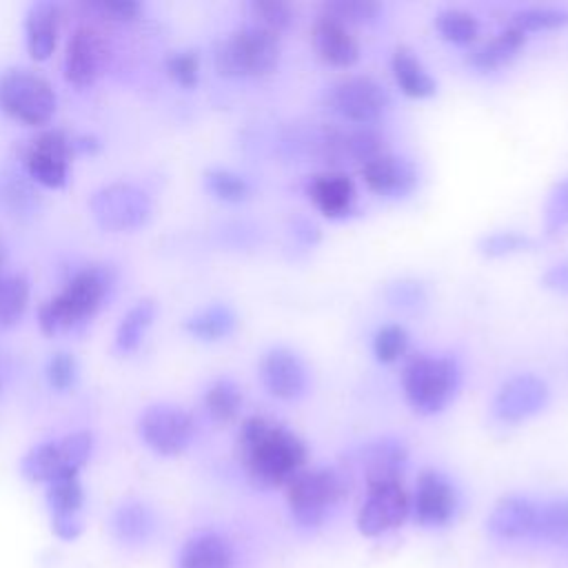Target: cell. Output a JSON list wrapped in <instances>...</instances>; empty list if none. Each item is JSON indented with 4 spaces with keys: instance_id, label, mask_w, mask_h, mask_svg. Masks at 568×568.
Masks as SVG:
<instances>
[{
    "instance_id": "8fae6325",
    "label": "cell",
    "mask_w": 568,
    "mask_h": 568,
    "mask_svg": "<svg viewBox=\"0 0 568 568\" xmlns=\"http://www.w3.org/2000/svg\"><path fill=\"white\" fill-rule=\"evenodd\" d=\"M49 530L58 541L73 544L87 528V488L80 473H67L44 486Z\"/></svg>"
},
{
    "instance_id": "5bb4252c",
    "label": "cell",
    "mask_w": 568,
    "mask_h": 568,
    "mask_svg": "<svg viewBox=\"0 0 568 568\" xmlns=\"http://www.w3.org/2000/svg\"><path fill=\"white\" fill-rule=\"evenodd\" d=\"M73 140L60 129H47L31 140L24 153L29 178L47 189H62L69 180Z\"/></svg>"
},
{
    "instance_id": "4316f807",
    "label": "cell",
    "mask_w": 568,
    "mask_h": 568,
    "mask_svg": "<svg viewBox=\"0 0 568 568\" xmlns=\"http://www.w3.org/2000/svg\"><path fill=\"white\" fill-rule=\"evenodd\" d=\"M390 71L395 78V84L399 91L408 98L422 100L430 98L437 91V82L424 67V62L408 49V47H397L390 55Z\"/></svg>"
},
{
    "instance_id": "603a6c76",
    "label": "cell",
    "mask_w": 568,
    "mask_h": 568,
    "mask_svg": "<svg viewBox=\"0 0 568 568\" xmlns=\"http://www.w3.org/2000/svg\"><path fill=\"white\" fill-rule=\"evenodd\" d=\"M313 49L331 67H353L359 60V42L351 27L320 16L313 27Z\"/></svg>"
},
{
    "instance_id": "ee69618b",
    "label": "cell",
    "mask_w": 568,
    "mask_h": 568,
    "mask_svg": "<svg viewBox=\"0 0 568 568\" xmlns=\"http://www.w3.org/2000/svg\"><path fill=\"white\" fill-rule=\"evenodd\" d=\"M91 9L100 16H109L111 20H135L142 11V4L133 0H102L93 2Z\"/></svg>"
},
{
    "instance_id": "7402d4cb",
    "label": "cell",
    "mask_w": 568,
    "mask_h": 568,
    "mask_svg": "<svg viewBox=\"0 0 568 568\" xmlns=\"http://www.w3.org/2000/svg\"><path fill=\"white\" fill-rule=\"evenodd\" d=\"M306 195L322 215L333 220L346 217L357 200L353 180L337 169H328L313 175L306 184Z\"/></svg>"
},
{
    "instance_id": "5b68a950",
    "label": "cell",
    "mask_w": 568,
    "mask_h": 568,
    "mask_svg": "<svg viewBox=\"0 0 568 568\" xmlns=\"http://www.w3.org/2000/svg\"><path fill=\"white\" fill-rule=\"evenodd\" d=\"M95 448L93 433L73 430L60 439H47L31 446L20 457V475L31 484L47 486L60 475L82 473Z\"/></svg>"
},
{
    "instance_id": "ac0fdd59",
    "label": "cell",
    "mask_w": 568,
    "mask_h": 568,
    "mask_svg": "<svg viewBox=\"0 0 568 568\" xmlns=\"http://www.w3.org/2000/svg\"><path fill=\"white\" fill-rule=\"evenodd\" d=\"M359 171L368 191L386 200L406 197L408 193L415 191L419 180L415 164L408 158L395 155L390 151L368 160L366 164L359 166Z\"/></svg>"
},
{
    "instance_id": "8992f818",
    "label": "cell",
    "mask_w": 568,
    "mask_h": 568,
    "mask_svg": "<svg viewBox=\"0 0 568 568\" xmlns=\"http://www.w3.org/2000/svg\"><path fill=\"white\" fill-rule=\"evenodd\" d=\"M0 109L27 126H44L58 109L53 84L38 71L18 67L0 75Z\"/></svg>"
},
{
    "instance_id": "ffe728a7",
    "label": "cell",
    "mask_w": 568,
    "mask_h": 568,
    "mask_svg": "<svg viewBox=\"0 0 568 568\" xmlns=\"http://www.w3.org/2000/svg\"><path fill=\"white\" fill-rule=\"evenodd\" d=\"M260 379L273 397L297 399L308 386V371L297 353L277 346L260 359Z\"/></svg>"
},
{
    "instance_id": "f6af8a7d",
    "label": "cell",
    "mask_w": 568,
    "mask_h": 568,
    "mask_svg": "<svg viewBox=\"0 0 568 568\" xmlns=\"http://www.w3.org/2000/svg\"><path fill=\"white\" fill-rule=\"evenodd\" d=\"M541 284L555 293L568 295V262L561 260V262H555L552 266H548L541 277Z\"/></svg>"
},
{
    "instance_id": "d590c367",
    "label": "cell",
    "mask_w": 568,
    "mask_h": 568,
    "mask_svg": "<svg viewBox=\"0 0 568 568\" xmlns=\"http://www.w3.org/2000/svg\"><path fill=\"white\" fill-rule=\"evenodd\" d=\"M379 11H382V7L373 0H335V2H326L322 7L320 16L342 22L346 27H353V24L375 22Z\"/></svg>"
},
{
    "instance_id": "4dcf8cb0",
    "label": "cell",
    "mask_w": 568,
    "mask_h": 568,
    "mask_svg": "<svg viewBox=\"0 0 568 568\" xmlns=\"http://www.w3.org/2000/svg\"><path fill=\"white\" fill-rule=\"evenodd\" d=\"M204 408L217 424L233 422L242 408V388L231 377L213 379L204 390Z\"/></svg>"
},
{
    "instance_id": "ba28073f",
    "label": "cell",
    "mask_w": 568,
    "mask_h": 568,
    "mask_svg": "<svg viewBox=\"0 0 568 568\" xmlns=\"http://www.w3.org/2000/svg\"><path fill=\"white\" fill-rule=\"evenodd\" d=\"M89 211L95 224L111 233L142 229L153 215L149 193L133 182H111L93 191Z\"/></svg>"
},
{
    "instance_id": "7bdbcfd3",
    "label": "cell",
    "mask_w": 568,
    "mask_h": 568,
    "mask_svg": "<svg viewBox=\"0 0 568 568\" xmlns=\"http://www.w3.org/2000/svg\"><path fill=\"white\" fill-rule=\"evenodd\" d=\"M386 300L399 308H417L426 302V288L417 280H397L386 286Z\"/></svg>"
},
{
    "instance_id": "30bf717a",
    "label": "cell",
    "mask_w": 568,
    "mask_h": 568,
    "mask_svg": "<svg viewBox=\"0 0 568 568\" xmlns=\"http://www.w3.org/2000/svg\"><path fill=\"white\" fill-rule=\"evenodd\" d=\"M326 106L351 124L371 126L390 109V95L368 75H348L328 87Z\"/></svg>"
},
{
    "instance_id": "7a4b0ae2",
    "label": "cell",
    "mask_w": 568,
    "mask_h": 568,
    "mask_svg": "<svg viewBox=\"0 0 568 568\" xmlns=\"http://www.w3.org/2000/svg\"><path fill=\"white\" fill-rule=\"evenodd\" d=\"M111 273L104 266H84L75 271L67 284L38 308V326L44 335L73 331L95 317L106 302L111 288Z\"/></svg>"
},
{
    "instance_id": "3957f363",
    "label": "cell",
    "mask_w": 568,
    "mask_h": 568,
    "mask_svg": "<svg viewBox=\"0 0 568 568\" xmlns=\"http://www.w3.org/2000/svg\"><path fill=\"white\" fill-rule=\"evenodd\" d=\"M462 368L457 359L446 355L419 353L404 366L402 388L413 410L422 415L442 413L457 395Z\"/></svg>"
},
{
    "instance_id": "83f0119b",
    "label": "cell",
    "mask_w": 568,
    "mask_h": 568,
    "mask_svg": "<svg viewBox=\"0 0 568 568\" xmlns=\"http://www.w3.org/2000/svg\"><path fill=\"white\" fill-rule=\"evenodd\" d=\"M155 313H158V306L151 297H142L135 304H131L115 326V335H113L115 351L122 355L135 353L144 342L146 331L155 320Z\"/></svg>"
},
{
    "instance_id": "d6986e66",
    "label": "cell",
    "mask_w": 568,
    "mask_h": 568,
    "mask_svg": "<svg viewBox=\"0 0 568 568\" xmlns=\"http://www.w3.org/2000/svg\"><path fill=\"white\" fill-rule=\"evenodd\" d=\"M235 544L220 530L202 528L182 539L173 568H235Z\"/></svg>"
},
{
    "instance_id": "d6a6232c",
    "label": "cell",
    "mask_w": 568,
    "mask_h": 568,
    "mask_svg": "<svg viewBox=\"0 0 568 568\" xmlns=\"http://www.w3.org/2000/svg\"><path fill=\"white\" fill-rule=\"evenodd\" d=\"M435 29L453 44H470L479 36L477 18L464 9H442L435 16Z\"/></svg>"
},
{
    "instance_id": "52a82bcc",
    "label": "cell",
    "mask_w": 568,
    "mask_h": 568,
    "mask_svg": "<svg viewBox=\"0 0 568 568\" xmlns=\"http://www.w3.org/2000/svg\"><path fill=\"white\" fill-rule=\"evenodd\" d=\"M344 495L346 479L335 468H304L286 486L288 513L302 528L320 526Z\"/></svg>"
},
{
    "instance_id": "9c48e42d",
    "label": "cell",
    "mask_w": 568,
    "mask_h": 568,
    "mask_svg": "<svg viewBox=\"0 0 568 568\" xmlns=\"http://www.w3.org/2000/svg\"><path fill=\"white\" fill-rule=\"evenodd\" d=\"M138 435L142 444L160 457H178L191 448L195 439V419L175 404H151L138 417Z\"/></svg>"
},
{
    "instance_id": "6da1fadb",
    "label": "cell",
    "mask_w": 568,
    "mask_h": 568,
    "mask_svg": "<svg viewBox=\"0 0 568 568\" xmlns=\"http://www.w3.org/2000/svg\"><path fill=\"white\" fill-rule=\"evenodd\" d=\"M237 457L244 475L257 488H286L306 468L308 450L284 424L253 415L240 426Z\"/></svg>"
},
{
    "instance_id": "44dd1931",
    "label": "cell",
    "mask_w": 568,
    "mask_h": 568,
    "mask_svg": "<svg viewBox=\"0 0 568 568\" xmlns=\"http://www.w3.org/2000/svg\"><path fill=\"white\" fill-rule=\"evenodd\" d=\"M539 504L526 495H506L501 497L490 515H488V530L493 537L504 541H517L532 537L537 524Z\"/></svg>"
},
{
    "instance_id": "484cf974",
    "label": "cell",
    "mask_w": 568,
    "mask_h": 568,
    "mask_svg": "<svg viewBox=\"0 0 568 568\" xmlns=\"http://www.w3.org/2000/svg\"><path fill=\"white\" fill-rule=\"evenodd\" d=\"M526 44V33L517 27L506 24L499 33H495L490 40L481 42L468 53V64L477 71H497L506 67L510 60L517 58V53Z\"/></svg>"
},
{
    "instance_id": "9a60e30c",
    "label": "cell",
    "mask_w": 568,
    "mask_h": 568,
    "mask_svg": "<svg viewBox=\"0 0 568 568\" xmlns=\"http://www.w3.org/2000/svg\"><path fill=\"white\" fill-rule=\"evenodd\" d=\"M548 384L532 373H517L504 379L493 397V415L501 424H519L548 404Z\"/></svg>"
},
{
    "instance_id": "cb8c5ba5",
    "label": "cell",
    "mask_w": 568,
    "mask_h": 568,
    "mask_svg": "<svg viewBox=\"0 0 568 568\" xmlns=\"http://www.w3.org/2000/svg\"><path fill=\"white\" fill-rule=\"evenodd\" d=\"M62 20V7L58 2H33L24 18L27 51L36 62L51 58Z\"/></svg>"
},
{
    "instance_id": "74e56055",
    "label": "cell",
    "mask_w": 568,
    "mask_h": 568,
    "mask_svg": "<svg viewBox=\"0 0 568 568\" xmlns=\"http://www.w3.org/2000/svg\"><path fill=\"white\" fill-rule=\"evenodd\" d=\"M248 11L253 16V24L277 36L295 22L293 7L282 0H257V2H251Z\"/></svg>"
},
{
    "instance_id": "277c9868",
    "label": "cell",
    "mask_w": 568,
    "mask_h": 568,
    "mask_svg": "<svg viewBox=\"0 0 568 568\" xmlns=\"http://www.w3.org/2000/svg\"><path fill=\"white\" fill-rule=\"evenodd\" d=\"M280 36L257 24L231 31L215 47V69L226 78H262L280 62Z\"/></svg>"
},
{
    "instance_id": "b9f144b4",
    "label": "cell",
    "mask_w": 568,
    "mask_h": 568,
    "mask_svg": "<svg viewBox=\"0 0 568 568\" xmlns=\"http://www.w3.org/2000/svg\"><path fill=\"white\" fill-rule=\"evenodd\" d=\"M164 69L180 87L191 89L200 80V55L193 49L171 51L164 60Z\"/></svg>"
},
{
    "instance_id": "d4e9b609",
    "label": "cell",
    "mask_w": 568,
    "mask_h": 568,
    "mask_svg": "<svg viewBox=\"0 0 568 568\" xmlns=\"http://www.w3.org/2000/svg\"><path fill=\"white\" fill-rule=\"evenodd\" d=\"M406 462H408V450L399 439L379 437L375 442H368L362 450V468H364L366 486L402 479Z\"/></svg>"
},
{
    "instance_id": "bcb514c9",
    "label": "cell",
    "mask_w": 568,
    "mask_h": 568,
    "mask_svg": "<svg viewBox=\"0 0 568 568\" xmlns=\"http://www.w3.org/2000/svg\"><path fill=\"white\" fill-rule=\"evenodd\" d=\"M293 235H295V240L297 242H302V244H315L317 240H320V231H317V226L311 222V220H306V217H297L295 222H293Z\"/></svg>"
},
{
    "instance_id": "f546056e",
    "label": "cell",
    "mask_w": 568,
    "mask_h": 568,
    "mask_svg": "<svg viewBox=\"0 0 568 568\" xmlns=\"http://www.w3.org/2000/svg\"><path fill=\"white\" fill-rule=\"evenodd\" d=\"M530 539L546 546L568 548V497H557L539 504L537 524Z\"/></svg>"
},
{
    "instance_id": "7dc6e473",
    "label": "cell",
    "mask_w": 568,
    "mask_h": 568,
    "mask_svg": "<svg viewBox=\"0 0 568 568\" xmlns=\"http://www.w3.org/2000/svg\"><path fill=\"white\" fill-rule=\"evenodd\" d=\"M4 264H7V255H4V248H2V244H0V275L7 273V271H4Z\"/></svg>"
},
{
    "instance_id": "e575fe53",
    "label": "cell",
    "mask_w": 568,
    "mask_h": 568,
    "mask_svg": "<svg viewBox=\"0 0 568 568\" xmlns=\"http://www.w3.org/2000/svg\"><path fill=\"white\" fill-rule=\"evenodd\" d=\"M204 186L213 197L229 202V204L244 202L251 195V184L246 182V178L231 169H224V166L209 169L204 173Z\"/></svg>"
},
{
    "instance_id": "e0dca14e",
    "label": "cell",
    "mask_w": 568,
    "mask_h": 568,
    "mask_svg": "<svg viewBox=\"0 0 568 568\" xmlns=\"http://www.w3.org/2000/svg\"><path fill=\"white\" fill-rule=\"evenodd\" d=\"M106 60V47L98 29L91 24H78L64 47V78L73 87H91L102 73Z\"/></svg>"
},
{
    "instance_id": "60d3db41",
    "label": "cell",
    "mask_w": 568,
    "mask_h": 568,
    "mask_svg": "<svg viewBox=\"0 0 568 568\" xmlns=\"http://www.w3.org/2000/svg\"><path fill=\"white\" fill-rule=\"evenodd\" d=\"M44 377H47V384L58 393H64V390L73 388V384L78 379L75 357L69 351L51 353L47 364H44Z\"/></svg>"
},
{
    "instance_id": "ab89813d",
    "label": "cell",
    "mask_w": 568,
    "mask_h": 568,
    "mask_svg": "<svg viewBox=\"0 0 568 568\" xmlns=\"http://www.w3.org/2000/svg\"><path fill=\"white\" fill-rule=\"evenodd\" d=\"M564 229H568V175L552 186L544 206L546 235H557Z\"/></svg>"
},
{
    "instance_id": "1f68e13d",
    "label": "cell",
    "mask_w": 568,
    "mask_h": 568,
    "mask_svg": "<svg viewBox=\"0 0 568 568\" xmlns=\"http://www.w3.org/2000/svg\"><path fill=\"white\" fill-rule=\"evenodd\" d=\"M31 286L22 273H2L0 275V328L13 326L20 322L29 306Z\"/></svg>"
},
{
    "instance_id": "836d02e7",
    "label": "cell",
    "mask_w": 568,
    "mask_h": 568,
    "mask_svg": "<svg viewBox=\"0 0 568 568\" xmlns=\"http://www.w3.org/2000/svg\"><path fill=\"white\" fill-rule=\"evenodd\" d=\"M508 24L517 27L524 33L559 29V27L568 24V11L561 9V7H550V4L524 7V9H517V11L510 13Z\"/></svg>"
},
{
    "instance_id": "2e32d148",
    "label": "cell",
    "mask_w": 568,
    "mask_h": 568,
    "mask_svg": "<svg viewBox=\"0 0 568 568\" xmlns=\"http://www.w3.org/2000/svg\"><path fill=\"white\" fill-rule=\"evenodd\" d=\"M459 506V495L450 479L439 470H424L410 495V515L419 526H446Z\"/></svg>"
},
{
    "instance_id": "8d00e7d4",
    "label": "cell",
    "mask_w": 568,
    "mask_h": 568,
    "mask_svg": "<svg viewBox=\"0 0 568 568\" xmlns=\"http://www.w3.org/2000/svg\"><path fill=\"white\" fill-rule=\"evenodd\" d=\"M371 348L377 362L393 364L402 359L408 351V333L399 324H384L373 333Z\"/></svg>"
},
{
    "instance_id": "7c38bea8",
    "label": "cell",
    "mask_w": 568,
    "mask_h": 568,
    "mask_svg": "<svg viewBox=\"0 0 568 568\" xmlns=\"http://www.w3.org/2000/svg\"><path fill=\"white\" fill-rule=\"evenodd\" d=\"M109 539L124 552L149 548L160 535V515L144 497H122L106 517Z\"/></svg>"
},
{
    "instance_id": "f1b7e54d",
    "label": "cell",
    "mask_w": 568,
    "mask_h": 568,
    "mask_svg": "<svg viewBox=\"0 0 568 568\" xmlns=\"http://www.w3.org/2000/svg\"><path fill=\"white\" fill-rule=\"evenodd\" d=\"M235 326H237V315L233 306L224 302L209 304L184 320V331L200 342H220L229 337L235 331Z\"/></svg>"
},
{
    "instance_id": "4fadbf2b",
    "label": "cell",
    "mask_w": 568,
    "mask_h": 568,
    "mask_svg": "<svg viewBox=\"0 0 568 568\" xmlns=\"http://www.w3.org/2000/svg\"><path fill=\"white\" fill-rule=\"evenodd\" d=\"M408 515L410 495L406 493L402 479L368 484L366 497L357 513V530L364 537H379L402 526Z\"/></svg>"
},
{
    "instance_id": "f35d334b",
    "label": "cell",
    "mask_w": 568,
    "mask_h": 568,
    "mask_svg": "<svg viewBox=\"0 0 568 568\" xmlns=\"http://www.w3.org/2000/svg\"><path fill=\"white\" fill-rule=\"evenodd\" d=\"M477 248L486 257H508L530 251L532 240L519 231H493L479 240Z\"/></svg>"
},
{
    "instance_id": "c3c4849f",
    "label": "cell",
    "mask_w": 568,
    "mask_h": 568,
    "mask_svg": "<svg viewBox=\"0 0 568 568\" xmlns=\"http://www.w3.org/2000/svg\"><path fill=\"white\" fill-rule=\"evenodd\" d=\"M0 395H2V377H0Z\"/></svg>"
}]
</instances>
